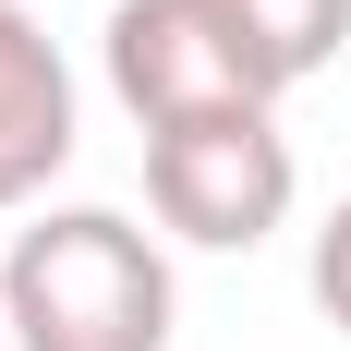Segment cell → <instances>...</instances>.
<instances>
[{"instance_id":"3","label":"cell","mask_w":351,"mask_h":351,"mask_svg":"<svg viewBox=\"0 0 351 351\" xmlns=\"http://www.w3.org/2000/svg\"><path fill=\"white\" fill-rule=\"evenodd\" d=\"M109 97L134 109L145 134H170V121H206V109H279L254 97V73L230 61V36L194 12V0H109Z\"/></svg>"},{"instance_id":"2","label":"cell","mask_w":351,"mask_h":351,"mask_svg":"<svg viewBox=\"0 0 351 351\" xmlns=\"http://www.w3.org/2000/svg\"><path fill=\"white\" fill-rule=\"evenodd\" d=\"M291 194H303V158H291L279 109H206V121L145 134V206L194 254H254L291 218Z\"/></svg>"},{"instance_id":"7","label":"cell","mask_w":351,"mask_h":351,"mask_svg":"<svg viewBox=\"0 0 351 351\" xmlns=\"http://www.w3.org/2000/svg\"><path fill=\"white\" fill-rule=\"evenodd\" d=\"M0 351H12V327H0Z\"/></svg>"},{"instance_id":"4","label":"cell","mask_w":351,"mask_h":351,"mask_svg":"<svg viewBox=\"0 0 351 351\" xmlns=\"http://www.w3.org/2000/svg\"><path fill=\"white\" fill-rule=\"evenodd\" d=\"M73 73L61 49H49V25H36L25 0H0V218L36 206L49 182L73 170Z\"/></svg>"},{"instance_id":"5","label":"cell","mask_w":351,"mask_h":351,"mask_svg":"<svg viewBox=\"0 0 351 351\" xmlns=\"http://www.w3.org/2000/svg\"><path fill=\"white\" fill-rule=\"evenodd\" d=\"M194 12L230 36V61L254 73V97L315 85V73L351 49V0H194Z\"/></svg>"},{"instance_id":"6","label":"cell","mask_w":351,"mask_h":351,"mask_svg":"<svg viewBox=\"0 0 351 351\" xmlns=\"http://www.w3.org/2000/svg\"><path fill=\"white\" fill-rule=\"evenodd\" d=\"M315 315L351 339V194L327 206V230H315Z\"/></svg>"},{"instance_id":"1","label":"cell","mask_w":351,"mask_h":351,"mask_svg":"<svg viewBox=\"0 0 351 351\" xmlns=\"http://www.w3.org/2000/svg\"><path fill=\"white\" fill-rule=\"evenodd\" d=\"M170 254L121 206H36L0 254V327L12 351H170Z\"/></svg>"}]
</instances>
